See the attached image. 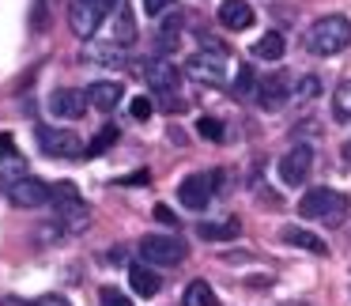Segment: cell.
I'll return each instance as SVG.
<instances>
[{
  "label": "cell",
  "instance_id": "52a82bcc",
  "mask_svg": "<svg viewBox=\"0 0 351 306\" xmlns=\"http://www.w3.org/2000/svg\"><path fill=\"white\" fill-rule=\"evenodd\" d=\"M310 167H313V152L306 144H295L287 155L280 159V178L283 185H302L310 178Z\"/></svg>",
  "mask_w": 351,
  "mask_h": 306
},
{
  "label": "cell",
  "instance_id": "d4e9b609",
  "mask_svg": "<svg viewBox=\"0 0 351 306\" xmlns=\"http://www.w3.org/2000/svg\"><path fill=\"white\" fill-rule=\"evenodd\" d=\"M332 114L336 121H351V80H343L332 95Z\"/></svg>",
  "mask_w": 351,
  "mask_h": 306
},
{
  "label": "cell",
  "instance_id": "ac0fdd59",
  "mask_svg": "<svg viewBox=\"0 0 351 306\" xmlns=\"http://www.w3.org/2000/svg\"><path fill=\"white\" fill-rule=\"evenodd\" d=\"M197 235L204 238V242H230V238L242 235V223L230 220V215H227V220H219V223H200Z\"/></svg>",
  "mask_w": 351,
  "mask_h": 306
},
{
  "label": "cell",
  "instance_id": "83f0119b",
  "mask_svg": "<svg viewBox=\"0 0 351 306\" xmlns=\"http://www.w3.org/2000/svg\"><path fill=\"white\" fill-rule=\"evenodd\" d=\"M197 129H200V137H204V140H223V125L215 121V117H200Z\"/></svg>",
  "mask_w": 351,
  "mask_h": 306
},
{
  "label": "cell",
  "instance_id": "d6a6232c",
  "mask_svg": "<svg viewBox=\"0 0 351 306\" xmlns=\"http://www.w3.org/2000/svg\"><path fill=\"white\" fill-rule=\"evenodd\" d=\"M152 215H155V220H159V223H162V227H178V215H174V212H170V208H167V204H155V212H152Z\"/></svg>",
  "mask_w": 351,
  "mask_h": 306
},
{
  "label": "cell",
  "instance_id": "5b68a950",
  "mask_svg": "<svg viewBox=\"0 0 351 306\" xmlns=\"http://www.w3.org/2000/svg\"><path fill=\"white\" fill-rule=\"evenodd\" d=\"M140 257L152 268H167V265H182L185 261V242L174 235H144L140 238Z\"/></svg>",
  "mask_w": 351,
  "mask_h": 306
},
{
  "label": "cell",
  "instance_id": "d6986e66",
  "mask_svg": "<svg viewBox=\"0 0 351 306\" xmlns=\"http://www.w3.org/2000/svg\"><path fill=\"white\" fill-rule=\"evenodd\" d=\"M280 238H283L287 246H298V250H306V253H321V257H325V250H328V246L321 242L317 235H310V231H302V227H283Z\"/></svg>",
  "mask_w": 351,
  "mask_h": 306
},
{
  "label": "cell",
  "instance_id": "d590c367",
  "mask_svg": "<svg viewBox=\"0 0 351 306\" xmlns=\"http://www.w3.org/2000/svg\"><path fill=\"white\" fill-rule=\"evenodd\" d=\"M4 148L12 152V137H8V132H0V152H4Z\"/></svg>",
  "mask_w": 351,
  "mask_h": 306
},
{
  "label": "cell",
  "instance_id": "7c38bea8",
  "mask_svg": "<svg viewBox=\"0 0 351 306\" xmlns=\"http://www.w3.org/2000/svg\"><path fill=\"white\" fill-rule=\"evenodd\" d=\"M80 61L84 64H106V69H125V54L121 46H114V42H84V49H80Z\"/></svg>",
  "mask_w": 351,
  "mask_h": 306
},
{
  "label": "cell",
  "instance_id": "e575fe53",
  "mask_svg": "<svg viewBox=\"0 0 351 306\" xmlns=\"http://www.w3.org/2000/svg\"><path fill=\"white\" fill-rule=\"evenodd\" d=\"M34 306H69V298H61V295H42Z\"/></svg>",
  "mask_w": 351,
  "mask_h": 306
},
{
  "label": "cell",
  "instance_id": "7a4b0ae2",
  "mask_svg": "<svg viewBox=\"0 0 351 306\" xmlns=\"http://www.w3.org/2000/svg\"><path fill=\"white\" fill-rule=\"evenodd\" d=\"M348 212H351V200L343 197L340 189H328V185L310 189L298 200V215H306V220H313V223H325V227H340V223L348 220Z\"/></svg>",
  "mask_w": 351,
  "mask_h": 306
},
{
  "label": "cell",
  "instance_id": "e0dca14e",
  "mask_svg": "<svg viewBox=\"0 0 351 306\" xmlns=\"http://www.w3.org/2000/svg\"><path fill=\"white\" fill-rule=\"evenodd\" d=\"M110 38H114V46H132V42H136V19H132L125 0L114 8V34H110Z\"/></svg>",
  "mask_w": 351,
  "mask_h": 306
},
{
  "label": "cell",
  "instance_id": "1f68e13d",
  "mask_svg": "<svg viewBox=\"0 0 351 306\" xmlns=\"http://www.w3.org/2000/svg\"><path fill=\"white\" fill-rule=\"evenodd\" d=\"M170 4H174V0H144V12L147 16H167Z\"/></svg>",
  "mask_w": 351,
  "mask_h": 306
},
{
  "label": "cell",
  "instance_id": "3957f363",
  "mask_svg": "<svg viewBox=\"0 0 351 306\" xmlns=\"http://www.w3.org/2000/svg\"><path fill=\"white\" fill-rule=\"evenodd\" d=\"M351 46V19L348 16H321L306 34V49L313 57H332Z\"/></svg>",
  "mask_w": 351,
  "mask_h": 306
},
{
  "label": "cell",
  "instance_id": "9c48e42d",
  "mask_svg": "<svg viewBox=\"0 0 351 306\" xmlns=\"http://www.w3.org/2000/svg\"><path fill=\"white\" fill-rule=\"evenodd\" d=\"M253 99H257L265 110H280L283 102L291 99V80H287V72L261 76V80H257V95H253Z\"/></svg>",
  "mask_w": 351,
  "mask_h": 306
},
{
  "label": "cell",
  "instance_id": "9a60e30c",
  "mask_svg": "<svg viewBox=\"0 0 351 306\" xmlns=\"http://www.w3.org/2000/svg\"><path fill=\"white\" fill-rule=\"evenodd\" d=\"M87 106H95V110H114L117 102H121V84H110V80H99V84H91L87 87Z\"/></svg>",
  "mask_w": 351,
  "mask_h": 306
},
{
  "label": "cell",
  "instance_id": "4dcf8cb0",
  "mask_svg": "<svg viewBox=\"0 0 351 306\" xmlns=\"http://www.w3.org/2000/svg\"><path fill=\"white\" fill-rule=\"evenodd\" d=\"M99 298H102V306H132L129 298H125V291H117V287H102Z\"/></svg>",
  "mask_w": 351,
  "mask_h": 306
},
{
  "label": "cell",
  "instance_id": "8d00e7d4",
  "mask_svg": "<svg viewBox=\"0 0 351 306\" xmlns=\"http://www.w3.org/2000/svg\"><path fill=\"white\" fill-rule=\"evenodd\" d=\"M343 159L351 163V140H348V144H343Z\"/></svg>",
  "mask_w": 351,
  "mask_h": 306
},
{
  "label": "cell",
  "instance_id": "cb8c5ba5",
  "mask_svg": "<svg viewBox=\"0 0 351 306\" xmlns=\"http://www.w3.org/2000/svg\"><path fill=\"white\" fill-rule=\"evenodd\" d=\"M230 95H234V99H253V95H257V72L250 69V64H242V69H238V76H234V87H230Z\"/></svg>",
  "mask_w": 351,
  "mask_h": 306
},
{
  "label": "cell",
  "instance_id": "484cf974",
  "mask_svg": "<svg viewBox=\"0 0 351 306\" xmlns=\"http://www.w3.org/2000/svg\"><path fill=\"white\" fill-rule=\"evenodd\" d=\"M117 137H121V132H117V125H106V129H102L99 137L91 140V148H87V155H106L110 148L117 144Z\"/></svg>",
  "mask_w": 351,
  "mask_h": 306
},
{
  "label": "cell",
  "instance_id": "8992f818",
  "mask_svg": "<svg viewBox=\"0 0 351 306\" xmlns=\"http://www.w3.org/2000/svg\"><path fill=\"white\" fill-rule=\"evenodd\" d=\"M38 148L46 155H53V159H80V152H84V144H80L76 132L69 129H57V125H38Z\"/></svg>",
  "mask_w": 351,
  "mask_h": 306
},
{
  "label": "cell",
  "instance_id": "836d02e7",
  "mask_svg": "<svg viewBox=\"0 0 351 306\" xmlns=\"http://www.w3.org/2000/svg\"><path fill=\"white\" fill-rule=\"evenodd\" d=\"M147 182V170H136V174H129V178H121L117 185H144Z\"/></svg>",
  "mask_w": 351,
  "mask_h": 306
},
{
  "label": "cell",
  "instance_id": "8fae6325",
  "mask_svg": "<svg viewBox=\"0 0 351 306\" xmlns=\"http://www.w3.org/2000/svg\"><path fill=\"white\" fill-rule=\"evenodd\" d=\"M178 197H182V204L193 208V212L208 208V200H212V174H189L178 185Z\"/></svg>",
  "mask_w": 351,
  "mask_h": 306
},
{
  "label": "cell",
  "instance_id": "30bf717a",
  "mask_svg": "<svg viewBox=\"0 0 351 306\" xmlns=\"http://www.w3.org/2000/svg\"><path fill=\"white\" fill-rule=\"evenodd\" d=\"M144 76H147V84L155 87V95H178V84H182V69H178V64H170L167 57L147 61Z\"/></svg>",
  "mask_w": 351,
  "mask_h": 306
},
{
  "label": "cell",
  "instance_id": "f1b7e54d",
  "mask_svg": "<svg viewBox=\"0 0 351 306\" xmlns=\"http://www.w3.org/2000/svg\"><path fill=\"white\" fill-rule=\"evenodd\" d=\"M317 91H321V80H317V76L298 80V87H295V95H298V99H317Z\"/></svg>",
  "mask_w": 351,
  "mask_h": 306
},
{
  "label": "cell",
  "instance_id": "2e32d148",
  "mask_svg": "<svg viewBox=\"0 0 351 306\" xmlns=\"http://www.w3.org/2000/svg\"><path fill=\"white\" fill-rule=\"evenodd\" d=\"M129 283H132V291H136L140 298H155L159 287H162V280L155 276L152 265H132L129 268Z\"/></svg>",
  "mask_w": 351,
  "mask_h": 306
},
{
  "label": "cell",
  "instance_id": "603a6c76",
  "mask_svg": "<svg viewBox=\"0 0 351 306\" xmlns=\"http://www.w3.org/2000/svg\"><path fill=\"white\" fill-rule=\"evenodd\" d=\"M182 306H215V291L204 280H193L182 295Z\"/></svg>",
  "mask_w": 351,
  "mask_h": 306
},
{
  "label": "cell",
  "instance_id": "277c9868",
  "mask_svg": "<svg viewBox=\"0 0 351 306\" xmlns=\"http://www.w3.org/2000/svg\"><path fill=\"white\" fill-rule=\"evenodd\" d=\"M185 76H193L204 87H223L230 80V57L215 54V49H200V54H193L185 61Z\"/></svg>",
  "mask_w": 351,
  "mask_h": 306
},
{
  "label": "cell",
  "instance_id": "7402d4cb",
  "mask_svg": "<svg viewBox=\"0 0 351 306\" xmlns=\"http://www.w3.org/2000/svg\"><path fill=\"white\" fill-rule=\"evenodd\" d=\"M178 42H182V16L174 12V16H170L167 23H162V31H159V42H155V49H159V54L167 57V54H174V49H178Z\"/></svg>",
  "mask_w": 351,
  "mask_h": 306
},
{
  "label": "cell",
  "instance_id": "ffe728a7",
  "mask_svg": "<svg viewBox=\"0 0 351 306\" xmlns=\"http://www.w3.org/2000/svg\"><path fill=\"white\" fill-rule=\"evenodd\" d=\"M27 174H31V170H27V159L16 148H12L8 155H0V185H16L19 178H27Z\"/></svg>",
  "mask_w": 351,
  "mask_h": 306
},
{
  "label": "cell",
  "instance_id": "5bb4252c",
  "mask_svg": "<svg viewBox=\"0 0 351 306\" xmlns=\"http://www.w3.org/2000/svg\"><path fill=\"white\" fill-rule=\"evenodd\" d=\"M53 114L57 117H69V121H80V117L87 114V95L84 91H72V87H64V91L53 95Z\"/></svg>",
  "mask_w": 351,
  "mask_h": 306
},
{
  "label": "cell",
  "instance_id": "6da1fadb",
  "mask_svg": "<svg viewBox=\"0 0 351 306\" xmlns=\"http://www.w3.org/2000/svg\"><path fill=\"white\" fill-rule=\"evenodd\" d=\"M49 200L57 204V227H61L64 235H80V231L91 227L95 212L76 193V182H53L49 185Z\"/></svg>",
  "mask_w": 351,
  "mask_h": 306
},
{
  "label": "cell",
  "instance_id": "f546056e",
  "mask_svg": "<svg viewBox=\"0 0 351 306\" xmlns=\"http://www.w3.org/2000/svg\"><path fill=\"white\" fill-rule=\"evenodd\" d=\"M132 117H136V121H147V117L155 114V102L152 99H144V95H140V99H132Z\"/></svg>",
  "mask_w": 351,
  "mask_h": 306
},
{
  "label": "cell",
  "instance_id": "4316f807",
  "mask_svg": "<svg viewBox=\"0 0 351 306\" xmlns=\"http://www.w3.org/2000/svg\"><path fill=\"white\" fill-rule=\"evenodd\" d=\"M84 4H87V12H91V16L102 23L106 16H114V8L121 4V0H84Z\"/></svg>",
  "mask_w": 351,
  "mask_h": 306
},
{
  "label": "cell",
  "instance_id": "4fadbf2b",
  "mask_svg": "<svg viewBox=\"0 0 351 306\" xmlns=\"http://www.w3.org/2000/svg\"><path fill=\"white\" fill-rule=\"evenodd\" d=\"M253 8L245 4V0H223L219 4V23L227 27V31H250L253 27Z\"/></svg>",
  "mask_w": 351,
  "mask_h": 306
},
{
  "label": "cell",
  "instance_id": "ba28073f",
  "mask_svg": "<svg viewBox=\"0 0 351 306\" xmlns=\"http://www.w3.org/2000/svg\"><path fill=\"white\" fill-rule=\"evenodd\" d=\"M8 200L16 208H38V204H46V200H49V182L27 174V178H19L16 185H8Z\"/></svg>",
  "mask_w": 351,
  "mask_h": 306
},
{
  "label": "cell",
  "instance_id": "44dd1931",
  "mask_svg": "<svg viewBox=\"0 0 351 306\" xmlns=\"http://www.w3.org/2000/svg\"><path fill=\"white\" fill-rule=\"evenodd\" d=\"M283 49H287V42H283V34H280V31L261 34V38L253 42V57H257V61H280Z\"/></svg>",
  "mask_w": 351,
  "mask_h": 306
}]
</instances>
